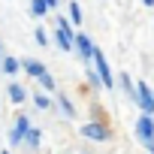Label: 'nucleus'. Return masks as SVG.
Listing matches in <instances>:
<instances>
[{
	"instance_id": "obj_1",
	"label": "nucleus",
	"mask_w": 154,
	"mask_h": 154,
	"mask_svg": "<svg viewBox=\"0 0 154 154\" xmlns=\"http://www.w3.org/2000/svg\"><path fill=\"white\" fill-rule=\"evenodd\" d=\"M91 60L97 63V75H100V85L103 88H112L115 85V79H112V69H109V63H106V57H103V51L94 45V54H91Z\"/></svg>"
},
{
	"instance_id": "obj_2",
	"label": "nucleus",
	"mask_w": 154,
	"mask_h": 154,
	"mask_svg": "<svg viewBox=\"0 0 154 154\" xmlns=\"http://www.w3.org/2000/svg\"><path fill=\"white\" fill-rule=\"evenodd\" d=\"M136 100H139V109L145 112V115H151L154 112V94H151V88L145 85V82H136Z\"/></svg>"
},
{
	"instance_id": "obj_3",
	"label": "nucleus",
	"mask_w": 154,
	"mask_h": 154,
	"mask_svg": "<svg viewBox=\"0 0 154 154\" xmlns=\"http://www.w3.org/2000/svg\"><path fill=\"white\" fill-rule=\"evenodd\" d=\"M54 36H57V45H60L63 51L72 48V30H69V21H66L63 15L57 18V33H54Z\"/></svg>"
},
{
	"instance_id": "obj_4",
	"label": "nucleus",
	"mask_w": 154,
	"mask_h": 154,
	"mask_svg": "<svg viewBox=\"0 0 154 154\" xmlns=\"http://www.w3.org/2000/svg\"><path fill=\"white\" fill-rule=\"evenodd\" d=\"M82 136H85V139H94V142H106V139H109V130H106L103 124H97V121H88V124L82 127Z\"/></svg>"
},
{
	"instance_id": "obj_5",
	"label": "nucleus",
	"mask_w": 154,
	"mask_h": 154,
	"mask_svg": "<svg viewBox=\"0 0 154 154\" xmlns=\"http://www.w3.org/2000/svg\"><path fill=\"white\" fill-rule=\"evenodd\" d=\"M136 133H139V139L148 145V142H154V121H151V115H142L139 121H136Z\"/></svg>"
},
{
	"instance_id": "obj_6",
	"label": "nucleus",
	"mask_w": 154,
	"mask_h": 154,
	"mask_svg": "<svg viewBox=\"0 0 154 154\" xmlns=\"http://www.w3.org/2000/svg\"><path fill=\"white\" fill-rule=\"evenodd\" d=\"M72 45L79 48L82 60H91V54H94V42L88 39V33H72Z\"/></svg>"
},
{
	"instance_id": "obj_7",
	"label": "nucleus",
	"mask_w": 154,
	"mask_h": 154,
	"mask_svg": "<svg viewBox=\"0 0 154 154\" xmlns=\"http://www.w3.org/2000/svg\"><path fill=\"white\" fill-rule=\"evenodd\" d=\"M27 127H30V124H27V118L21 115V118L15 121V127H12V133H9V142H12V145H18V142H24V133H27Z\"/></svg>"
},
{
	"instance_id": "obj_8",
	"label": "nucleus",
	"mask_w": 154,
	"mask_h": 154,
	"mask_svg": "<svg viewBox=\"0 0 154 154\" xmlns=\"http://www.w3.org/2000/svg\"><path fill=\"white\" fill-rule=\"evenodd\" d=\"M21 66H24V69H27V72L33 75V79H39V75L45 72V66H42L39 60H21Z\"/></svg>"
},
{
	"instance_id": "obj_9",
	"label": "nucleus",
	"mask_w": 154,
	"mask_h": 154,
	"mask_svg": "<svg viewBox=\"0 0 154 154\" xmlns=\"http://www.w3.org/2000/svg\"><path fill=\"white\" fill-rule=\"evenodd\" d=\"M0 63H3V72H18L21 69V60H15V57H0Z\"/></svg>"
},
{
	"instance_id": "obj_10",
	"label": "nucleus",
	"mask_w": 154,
	"mask_h": 154,
	"mask_svg": "<svg viewBox=\"0 0 154 154\" xmlns=\"http://www.w3.org/2000/svg\"><path fill=\"white\" fill-rule=\"evenodd\" d=\"M45 12H48V6H45V0H30V15L42 18Z\"/></svg>"
},
{
	"instance_id": "obj_11",
	"label": "nucleus",
	"mask_w": 154,
	"mask_h": 154,
	"mask_svg": "<svg viewBox=\"0 0 154 154\" xmlns=\"http://www.w3.org/2000/svg\"><path fill=\"white\" fill-rule=\"evenodd\" d=\"M9 97H12V103H21L27 94H24V88H21V85H15V82H12V85H9Z\"/></svg>"
},
{
	"instance_id": "obj_12",
	"label": "nucleus",
	"mask_w": 154,
	"mask_h": 154,
	"mask_svg": "<svg viewBox=\"0 0 154 154\" xmlns=\"http://www.w3.org/2000/svg\"><path fill=\"white\" fill-rule=\"evenodd\" d=\"M39 139H42V133H39V130H33V127H27V133H24V142L36 148V145H39Z\"/></svg>"
},
{
	"instance_id": "obj_13",
	"label": "nucleus",
	"mask_w": 154,
	"mask_h": 154,
	"mask_svg": "<svg viewBox=\"0 0 154 154\" xmlns=\"http://www.w3.org/2000/svg\"><path fill=\"white\" fill-rule=\"evenodd\" d=\"M57 106H60V112H63L66 118H75V109H72V103H69L66 97H60V100H57Z\"/></svg>"
},
{
	"instance_id": "obj_14",
	"label": "nucleus",
	"mask_w": 154,
	"mask_h": 154,
	"mask_svg": "<svg viewBox=\"0 0 154 154\" xmlns=\"http://www.w3.org/2000/svg\"><path fill=\"white\" fill-rule=\"evenodd\" d=\"M69 18H72L75 24H79V21H82V6H79V3H75V0H72V3H69Z\"/></svg>"
},
{
	"instance_id": "obj_15",
	"label": "nucleus",
	"mask_w": 154,
	"mask_h": 154,
	"mask_svg": "<svg viewBox=\"0 0 154 154\" xmlns=\"http://www.w3.org/2000/svg\"><path fill=\"white\" fill-rule=\"evenodd\" d=\"M39 85H42L45 91H54V79H51L48 72H42V75H39Z\"/></svg>"
},
{
	"instance_id": "obj_16",
	"label": "nucleus",
	"mask_w": 154,
	"mask_h": 154,
	"mask_svg": "<svg viewBox=\"0 0 154 154\" xmlns=\"http://www.w3.org/2000/svg\"><path fill=\"white\" fill-rule=\"evenodd\" d=\"M88 82H91V85H97V88H103V85H100V75H97V69H88Z\"/></svg>"
},
{
	"instance_id": "obj_17",
	"label": "nucleus",
	"mask_w": 154,
	"mask_h": 154,
	"mask_svg": "<svg viewBox=\"0 0 154 154\" xmlns=\"http://www.w3.org/2000/svg\"><path fill=\"white\" fill-rule=\"evenodd\" d=\"M121 85H124V88H127V91H130V94H133V82H130V75H127V72H124V75H121Z\"/></svg>"
},
{
	"instance_id": "obj_18",
	"label": "nucleus",
	"mask_w": 154,
	"mask_h": 154,
	"mask_svg": "<svg viewBox=\"0 0 154 154\" xmlns=\"http://www.w3.org/2000/svg\"><path fill=\"white\" fill-rule=\"evenodd\" d=\"M33 36H36V42H39V45H45V42H48V36H45V33H42V30H36V33H33Z\"/></svg>"
},
{
	"instance_id": "obj_19",
	"label": "nucleus",
	"mask_w": 154,
	"mask_h": 154,
	"mask_svg": "<svg viewBox=\"0 0 154 154\" xmlns=\"http://www.w3.org/2000/svg\"><path fill=\"white\" fill-rule=\"evenodd\" d=\"M36 106H39V109H48V100H45V97H39V94H36Z\"/></svg>"
},
{
	"instance_id": "obj_20",
	"label": "nucleus",
	"mask_w": 154,
	"mask_h": 154,
	"mask_svg": "<svg viewBox=\"0 0 154 154\" xmlns=\"http://www.w3.org/2000/svg\"><path fill=\"white\" fill-rule=\"evenodd\" d=\"M45 6H48V9H54V6H57V0H45Z\"/></svg>"
},
{
	"instance_id": "obj_21",
	"label": "nucleus",
	"mask_w": 154,
	"mask_h": 154,
	"mask_svg": "<svg viewBox=\"0 0 154 154\" xmlns=\"http://www.w3.org/2000/svg\"><path fill=\"white\" fill-rule=\"evenodd\" d=\"M142 3H145V6H154V0H142Z\"/></svg>"
},
{
	"instance_id": "obj_22",
	"label": "nucleus",
	"mask_w": 154,
	"mask_h": 154,
	"mask_svg": "<svg viewBox=\"0 0 154 154\" xmlns=\"http://www.w3.org/2000/svg\"><path fill=\"white\" fill-rule=\"evenodd\" d=\"M3 154H9V151H3Z\"/></svg>"
},
{
	"instance_id": "obj_23",
	"label": "nucleus",
	"mask_w": 154,
	"mask_h": 154,
	"mask_svg": "<svg viewBox=\"0 0 154 154\" xmlns=\"http://www.w3.org/2000/svg\"><path fill=\"white\" fill-rule=\"evenodd\" d=\"M0 57H3V54H0Z\"/></svg>"
}]
</instances>
